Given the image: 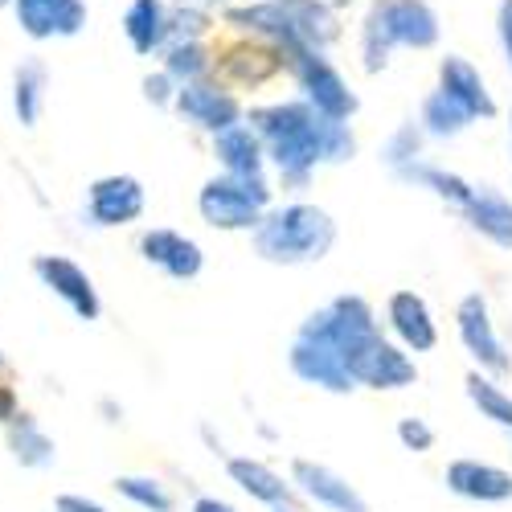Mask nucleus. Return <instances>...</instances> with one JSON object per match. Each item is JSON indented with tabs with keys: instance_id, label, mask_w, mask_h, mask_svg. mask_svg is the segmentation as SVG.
I'll use <instances>...</instances> for the list:
<instances>
[{
	"instance_id": "nucleus-1",
	"label": "nucleus",
	"mask_w": 512,
	"mask_h": 512,
	"mask_svg": "<svg viewBox=\"0 0 512 512\" xmlns=\"http://www.w3.org/2000/svg\"><path fill=\"white\" fill-rule=\"evenodd\" d=\"M246 123L263 136L267 144V164L279 173L283 189H308L316 168L324 164V144H320V123L324 115L304 99H275L263 107H250Z\"/></svg>"
},
{
	"instance_id": "nucleus-2",
	"label": "nucleus",
	"mask_w": 512,
	"mask_h": 512,
	"mask_svg": "<svg viewBox=\"0 0 512 512\" xmlns=\"http://www.w3.org/2000/svg\"><path fill=\"white\" fill-rule=\"evenodd\" d=\"M250 242H254V254L271 267H308L328 259V250L336 242V222L320 205L287 201L263 213V222L250 230Z\"/></svg>"
},
{
	"instance_id": "nucleus-3",
	"label": "nucleus",
	"mask_w": 512,
	"mask_h": 512,
	"mask_svg": "<svg viewBox=\"0 0 512 512\" xmlns=\"http://www.w3.org/2000/svg\"><path fill=\"white\" fill-rule=\"evenodd\" d=\"M275 205V189L267 177H209L197 193L201 222L222 234H250L263 222V213Z\"/></svg>"
},
{
	"instance_id": "nucleus-4",
	"label": "nucleus",
	"mask_w": 512,
	"mask_h": 512,
	"mask_svg": "<svg viewBox=\"0 0 512 512\" xmlns=\"http://www.w3.org/2000/svg\"><path fill=\"white\" fill-rule=\"evenodd\" d=\"M287 58V74L295 78L300 95L320 111V115H332V119H353L361 111V99L357 91L349 87V78L332 66V58L316 46H287L283 50Z\"/></svg>"
},
{
	"instance_id": "nucleus-5",
	"label": "nucleus",
	"mask_w": 512,
	"mask_h": 512,
	"mask_svg": "<svg viewBox=\"0 0 512 512\" xmlns=\"http://www.w3.org/2000/svg\"><path fill=\"white\" fill-rule=\"evenodd\" d=\"M287 365L291 373L304 381V386H316L324 394H353L357 381L345 365V353H340V345L324 332L316 328L312 320L300 324V332H295L291 349H287Z\"/></svg>"
},
{
	"instance_id": "nucleus-6",
	"label": "nucleus",
	"mask_w": 512,
	"mask_h": 512,
	"mask_svg": "<svg viewBox=\"0 0 512 512\" xmlns=\"http://www.w3.org/2000/svg\"><path fill=\"white\" fill-rule=\"evenodd\" d=\"M345 365H349L353 381L365 390H406L418 381V365H414L410 349L386 340L381 328L357 340V345L345 353Z\"/></svg>"
},
{
	"instance_id": "nucleus-7",
	"label": "nucleus",
	"mask_w": 512,
	"mask_h": 512,
	"mask_svg": "<svg viewBox=\"0 0 512 512\" xmlns=\"http://www.w3.org/2000/svg\"><path fill=\"white\" fill-rule=\"evenodd\" d=\"M283 70H287L283 50L263 37H242L234 46L213 54V78H222L234 91H259L271 78H279Z\"/></svg>"
},
{
	"instance_id": "nucleus-8",
	"label": "nucleus",
	"mask_w": 512,
	"mask_h": 512,
	"mask_svg": "<svg viewBox=\"0 0 512 512\" xmlns=\"http://www.w3.org/2000/svg\"><path fill=\"white\" fill-rule=\"evenodd\" d=\"M173 107L185 115V123L201 127V132H209V136H218V132H226V127L246 119V107L234 95V87H226L222 78H209V74L193 78V82H181Z\"/></svg>"
},
{
	"instance_id": "nucleus-9",
	"label": "nucleus",
	"mask_w": 512,
	"mask_h": 512,
	"mask_svg": "<svg viewBox=\"0 0 512 512\" xmlns=\"http://www.w3.org/2000/svg\"><path fill=\"white\" fill-rule=\"evenodd\" d=\"M455 328H459V340H463V349L472 353V361L500 377L512 369V357L504 349V340L496 336V324H492V308H488V295L484 291H467L459 308H455Z\"/></svg>"
},
{
	"instance_id": "nucleus-10",
	"label": "nucleus",
	"mask_w": 512,
	"mask_h": 512,
	"mask_svg": "<svg viewBox=\"0 0 512 512\" xmlns=\"http://www.w3.org/2000/svg\"><path fill=\"white\" fill-rule=\"evenodd\" d=\"M33 275L41 279V287H46V291H54L78 320L95 324L103 316V300H99L95 279L82 271L74 259H66V254H37V259H33Z\"/></svg>"
},
{
	"instance_id": "nucleus-11",
	"label": "nucleus",
	"mask_w": 512,
	"mask_h": 512,
	"mask_svg": "<svg viewBox=\"0 0 512 512\" xmlns=\"http://www.w3.org/2000/svg\"><path fill=\"white\" fill-rule=\"evenodd\" d=\"M148 193L132 173H111L91 181L87 189V222L99 230H115V226H132L144 218Z\"/></svg>"
},
{
	"instance_id": "nucleus-12",
	"label": "nucleus",
	"mask_w": 512,
	"mask_h": 512,
	"mask_svg": "<svg viewBox=\"0 0 512 512\" xmlns=\"http://www.w3.org/2000/svg\"><path fill=\"white\" fill-rule=\"evenodd\" d=\"M140 259L156 271H164L168 279H177V283H189L201 275L205 267V250L185 238L181 230H168V226H152L140 234Z\"/></svg>"
},
{
	"instance_id": "nucleus-13",
	"label": "nucleus",
	"mask_w": 512,
	"mask_h": 512,
	"mask_svg": "<svg viewBox=\"0 0 512 512\" xmlns=\"http://www.w3.org/2000/svg\"><path fill=\"white\" fill-rule=\"evenodd\" d=\"M291 484L300 488L316 508H324V512H369V500L340 472H332L328 463L295 459L291 463Z\"/></svg>"
},
{
	"instance_id": "nucleus-14",
	"label": "nucleus",
	"mask_w": 512,
	"mask_h": 512,
	"mask_svg": "<svg viewBox=\"0 0 512 512\" xmlns=\"http://www.w3.org/2000/svg\"><path fill=\"white\" fill-rule=\"evenodd\" d=\"M13 13L25 37L50 41V37H78L87 29V0H13Z\"/></svg>"
},
{
	"instance_id": "nucleus-15",
	"label": "nucleus",
	"mask_w": 512,
	"mask_h": 512,
	"mask_svg": "<svg viewBox=\"0 0 512 512\" xmlns=\"http://www.w3.org/2000/svg\"><path fill=\"white\" fill-rule=\"evenodd\" d=\"M386 324L394 340L410 353H431L439 345V324L431 316V304L418 291H394L386 300Z\"/></svg>"
},
{
	"instance_id": "nucleus-16",
	"label": "nucleus",
	"mask_w": 512,
	"mask_h": 512,
	"mask_svg": "<svg viewBox=\"0 0 512 512\" xmlns=\"http://www.w3.org/2000/svg\"><path fill=\"white\" fill-rule=\"evenodd\" d=\"M447 492L459 500H476V504H504L512 500V472L484 459H451L443 472Z\"/></svg>"
},
{
	"instance_id": "nucleus-17",
	"label": "nucleus",
	"mask_w": 512,
	"mask_h": 512,
	"mask_svg": "<svg viewBox=\"0 0 512 512\" xmlns=\"http://www.w3.org/2000/svg\"><path fill=\"white\" fill-rule=\"evenodd\" d=\"M381 13H386L390 37L406 50H435L443 25L439 13L431 9V0H381Z\"/></svg>"
},
{
	"instance_id": "nucleus-18",
	"label": "nucleus",
	"mask_w": 512,
	"mask_h": 512,
	"mask_svg": "<svg viewBox=\"0 0 512 512\" xmlns=\"http://www.w3.org/2000/svg\"><path fill=\"white\" fill-rule=\"evenodd\" d=\"M439 87H443L447 95H455L467 111H472L476 123L500 115V107H496V99H492V91H488V82H484L480 66H476V62H467L463 54H447V58H439Z\"/></svg>"
},
{
	"instance_id": "nucleus-19",
	"label": "nucleus",
	"mask_w": 512,
	"mask_h": 512,
	"mask_svg": "<svg viewBox=\"0 0 512 512\" xmlns=\"http://www.w3.org/2000/svg\"><path fill=\"white\" fill-rule=\"evenodd\" d=\"M213 156H218L222 173H234V177H263L267 173V144L246 119L213 136Z\"/></svg>"
},
{
	"instance_id": "nucleus-20",
	"label": "nucleus",
	"mask_w": 512,
	"mask_h": 512,
	"mask_svg": "<svg viewBox=\"0 0 512 512\" xmlns=\"http://www.w3.org/2000/svg\"><path fill=\"white\" fill-rule=\"evenodd\" d=\"M463 222L472 226L480 238H488L492 246L500 250H512V201L492 189V185H476L472 197H467V205L459 209Z\"/></svg>"
},
{
	"instance_id": "nucleus-21",
	"label": "nucleus",
	"mask_w": 512,
	"mask_h": 512,
	"mask_svg": "<svg viewBox=\"0 0 512 512\" xmlns=\"http://www.w3.org/2000/svg\"><path fill=\"white\" fill-rule=\"evenodd\" d=\"M226 476L238 484V492H246L250 500L271 504V508H287L295 500V484L283 480L275 467H267L263 459H250V455H230L226 459Z\"/></svg>"
},
{
	"instance_id": "nucleus-22",
	"label": "nucleus",
	"mask_w": 512,
	"mask_h": 512,
	"mask_svg": "<svg viewBox=\"0 0 512 512\" xmlns=\"http://www.w3.org/2000/svg\"><path fill=\"white\" fill-rule=\"evenodd\" d=\"M394 177L402 181V185H414V189H426V193H435L439 201H447L451 209H463L467 205V197H472V181H463L459 173H451V168H443V164H431V160H422V156H414L410 164H402V168H394Z\"/></svg>"
},
{
	"instance_id": "nucleus-23",
	"label": "nucleus",
	"mask_w": 512,
	"mask_h": 512,
	"mask_svg": "<svg viewBox=\"0 0 512 512\" xmlns=\"http://www.w3.org/2000/svg\"><path fill=\"white\" fill-rule=\"evenodd\" d=\"M123 37L136 54H160L168 46V5L164 0H132L123 13Z\"/></svg>"
},
{
	"instance_id": "nucleus-24",
	"label": "nucleus",
	"mask_w": 512,
	"mask_h": 512,
	"mask_svg": "<svg viewBox=\"0 0 512 512\" xmlns=\"http://www.w3.org/2000/svg\"><path fill=\"white\" fill-rule=\"evenodd\" d=\"M5 439H9V455H13L21 467H29V472H46V467L58 463V443H54L46 431H41V422H37L33 414H25V410L9 422Z\"/></svg>"
},
{
	"instance_id": "nucleus-25",
	"label": "nucleus",
	"mask_w": 512,
	"mask_h": 512,
	"mask_svg": "<svg viewBox=\"0 0 512 512\" xmlns=\"http://www.w3.org/2000/svg\"><path fill=\"white\" fill-rule=\"evenodd\" d=\"M472 123H476V115L467 111L455 95H447L443 87H435L418 107V127H422V136H431V140H455Z\"/></svg>"
},
{
	"instance_id": "nucleus-26",
	"label": "nucleus",
	"mask_w": 512,
	"mask_h": 512,
	"mask_svg": "<svg viewBox=\"0 0 512 512\" xmlns=\"http://www.w3.org/2000/svg\"><path fill=\"white\" fill-rule=\"evenodd\" d=\"M46 87H50L46 62L25 58V62L13 70V111H17V123H21V127H37L41 107H46Z\"/></svg>"
},
{
	"instance_id": "nucleus-27",
	"label": "nucleus",
	"mask_w": 512,
	"mask_h": 512,
	"mask_svg": "<svg viewBox=\"0 0 512 512\" xmlns=\"http://www.w3.org/2000/svg\"><path fill=\"white\" fill-rule=\"evenodd\" d=\"M283 5L295 21V33H300V41H308V46L328 50L340 37V17L328 0H283Z\"/></svg>"
},
{
	"instance_id": "nucleus-28",
	"label": "nucleus",
	"mask_w": 512,
	"mask_h": 512,
	"mask_svg": "<svg viewBox=\"0 0 512 512\" xmlns=\"http://www.w3.org/2000/svg\"><path fill=\"white\" fill-rule=\"evenodd\" d=\"M463 390L467 398H472V406L480 410V418L504 426V431H512V394L504 386H496V377L484 373V369H472L463 377Z\"/></svg>"
},
{
	"instance_id": "nucleus-29",
	"label": "nucleus",
	"mask_w": 512,
	"mask_h": 512,
	"mask_svg": "<svg viewBox=\"0 0 512 512\" xmlns=\"http://www.w3.org/2000/svg\"><path fill=\"white\" fill-rule=\"evenodd\" d=\"M394 50H398V41L390 37L386 13H381V0H373V5L365 9V21H361V66H365V74L386 70Z\"/></svg>"
},
{
	"instance_id": "nucleus-30",
	"label": "nucleus",
	"mask_w": 512,
	"mask_h": 512,
	"mask_svg": "<svg viewBox=\"0 0 512 512\" xmlns=\"http://www.w3.org/2000/svg\"><path fill=\"white\" fill-rule=\"evenodd\" d=\"M160 58H164L160 70L173 74L177 87H181V82H193V78L213 74V50L205 46L201 37L197 41H168V46L160 50Z\"/></svg>"
},
{
	"instance_id": "nucleus-31",
	"label": "nucleus",
	"mask_w": 512,
	"mask_h": 512,
	"mask_svg": "<svg viewBox=\"0 0 512 512\" xmlns=\"http://www.w3.org/2000/svg\"><path fill=\"white\" fill-rule=\"evenodd\" d=\"M115 492H119L127 504L144 508V512H177L173 492H168L156 476H119V480H115Z\"/></svg>"
},
{
	"instance_id": "nucleus-32",
	"label": "nucleus",
	"mask_w": 512,
	"mask_h": 512,
	"mask_svg": "<svg viewBox=\"0 0 512 512\" xmlns=\"http://www.w3.org/2000/svg\"><path fill=\"white\" fill-rule=\"evenodd\" d=\"M209 29H213L209 5H189V0H177V9H168V41H197Z\"/></svg>"
},
{
	"instance_id": "nucleus-33",
	"label": "nucleus",
	"mask_w": 512,
	"mask_h": 512,
	"mask_svg": "<svg viewBox=\"0 0 512 512\" xmlns=\"http://www.w3.org/2000/svg\"><path fill=\"white\" fill-rule=\"evenodd\" d=\"M422 127L418 123H402L398 132L386 140V148H381V160H386V168L394 173V168H402V164H410L414 156H422Z\"/></svg>"
},
{
	"instance_id": "nucleus-34",
	"label": "nucleus",
	"mask_w": 512,
	"mask_h": 512,
	"mask_svg": "<svg viewBox=\"0 0 512 512\" xmlns=\"http://www.w3.org/2000/svg\"><path fill=\"white\" fill-rule=\"evenodd\" d=\"M398 443L406 447V451H414V455H426L435 447V431H431V422L426 418H398Z\"/></svg>"
},
{
	"instance_id": "nucleus-35",
	"label": "nucleus",
	"mask_w": 512,
	"mask_h": 512,
	"mask_svg": "<svg viewBox=\"0 0 512 512\" xmlns=\"http://www.w3.org/2000/svg\"><path fill=\"white\" fill-rule=\"evenodd\" d=\"M144 99H148L152 107H173V99H177V78L168 74V70L148 74V78H144Z\"/></svg>"
},
{
	"instance_id": "nucleus-36",
	"label": "nucleus",
	"mask_w": 512,
	"mask_h": 512,
	"mask_svg": "<svg viewBox=\"0 0 512 512\" xmlns=\"http://www.w3.org/2000/svg\"><path fill=\"white\" fill-rule=\"evenodd\" d=\"M496 37H500V50L512 74V0H500V9H496Z\"/></svg>"
},
{
	"instance_id": "nucleus-37",
	"label": "nucleus",
	"mask_w": 512,
	"mask_h": 512,
	"mask_svg": "<svg viewBox=\"0 0 512 512\" xmlns=\"http://www.w3.org/2000/svg\"><path fill=\"white\" fill-rule=\"evenodd\" d=\"M54 512H111V508H107V504H99V500H91V496L62 492V496L54 500Z\"/></svg>"
},
{
	"instance_id": "nucleus-38",
	"label": "nucleus",
	"mask_w": 512,
	"mask_h": 512,
	"mask_svg": "<svg viewBox=\"0 0 512 512\" xmlns=\"http://www.w3.org/2000/svg\"><path fill=\"white\" fill-rule=\"evenodd\" d=\"M21 414V406H17V394H13V386H0V422H13Z\"/></svg>"
},
{
	"instance_id": "nucleus-39",
	"label": "nucleus",
	"mask_w": 512,
	"mask_h": 512,
	"mask_svg": "<svg viewBox=\"0 0 512 512\" xmlns=\"http://www.w3.org/2000/svg\"><path fill=\"white\" fill-rule=\"evenodd\" d=\"M189 512H238V508H234V504H226V500H218V496H197Z\"/></svg>"
},
{
	"instance_id": "nucleus-40",
	"label": "nucleus",
	"mask_w": 512,
	"mask_h": 512,
	"mask_svg": "<svg viewBox=\"0 0 512 512\" xmlns=\"http://www.w3.org/2000/svg\"><path fill=\"white\" fill-rule=\"evenodd\" d=\"M99 410L107 414V422H119V418H123V406H115L111 398H103V402H99Z\"/></svg>"
},
{
	"instance_id": "nucleus-41",
	"label": "nucleus",
	"mask_w": 512,
	"mask_h": 512,
	"mask_svg": "<svg viewBox=\"0 0 512 512\" xmlns=\"http://www.w3.org/2000/svg\"><path fill=\"white\" fill-rule=\"evenodd\" d=\"M189 5H209L213 9V5H238V0H189Z\"/></svg>"
},
{
	"instance_id": "nucleus-42",
	"label": "nucleus",
	"mask_w": 512,
	"mask_h": 512,
	"mask_svg": "<svg viewBox=\"0 0 512 512\" xmlns=\"http://www.w3.org/2000/svg\"><path fill=\"white\" fill-rule=\"evenodd\" d=\"M508 156H512V111H508Z\"/></svg>"
},
{
	"instance_id": "nucleus-43",
	"label": "nucleus",
	"mask_w": 512,
	"mask_h": 512,
	"mask_svg": "<svg viewBox=\"0 0 512 512\" xmlns=\"http://www.w3.org/2000/svg\"><path fill=\"white\" fill-rule=\"evenodd\" d=\"M0 369H5V349H0Z\"/></svg>"
},
{
	"instance_id": "nucleus-44",
	"label": "nucleus",
	"mask_w": 512,
	"mask_h": 512,
	"mask_svg": "<svg viewBox=\"0 0 512 512\" xmlns=\"http://www.w3.org/2000/svg\"><path fill=\"white\" fill-rule=\"evenodd\" d=\"M275 512H295V508H291V504H287V508H275Z\"/></svg>"
},
{
	"instance_id": "nucleus-45",
	"label": "nucleus",
	"mask_w": 512,
	"mask_h": 512,
	"mask_svg": "<svg viewBox=\"0 0 512 512\" xmlns=\"http://www.w3.org/2000/svg\"><path fill=\"white\" fill-rule=\"evenodd\" d=\"M5 5H13V0H0V9H5Z\"/></svg>"
}]
</instances>
